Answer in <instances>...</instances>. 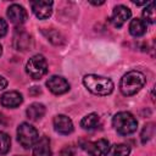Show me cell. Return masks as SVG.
I'll return each instance as SVG.
<instances>
[{"mask_svg":"<svg viewBox=\"0 0 156 156\" xmlns=\"http://www.w3.org/2000/svg\"><path fill=\"white\" fill-rule=\"evenodd\" d=\"M145 84V76L139 71H129L126 73L119 83L121 93L124 96H130L136 94Z\"/></svg>","mask_w":156,"mask_h":156,"instance_id":"1","label":"cell"},{"mask_svg":"<svg viewBox=\"0 0 156 156\" xmlns=\"http://www.w3.org/2000/svg\"><path fill=\"white\" fill-rule=\"evenodd\" d=\"M83 84L89 91L96 95H108L113 90V82L110 78L96 74H87L83 78Z\"/></svg>","mask_w":156,"mask_h":156,"instance_id":"2","label":"cell"},{"mask_svg":"<svg viewBox=\"0 0 156 156\" xmlns=\"http://www.w3.org/2000/svg\"><path fill=\"white\" fill-rule=\"evenodd\" d=\"M112 124H113V127L118 134L128 135V134H132L136 130L138 121L135 119V117L132 113L122 111V112H118L113 116Z\"/></svg>","mask_w":156,"mask_h":156,"instance_id":"3","label":"cell"},{"mask_svg":"<svg viewBox=\"0 0 156 156\" xmlns=\"http://www.w3.org/2000/svg\"><path fill=\"white\" fill-rule=\"evenodd\" d=\"M17 139L24 149H29L37 143V140L39 139V134L32 124L24 122L21 123L17 128Z\"/></svg>","mask_w":156,"mask_h":156,"instance_id":"4","label":"cell"},{"mask_svg":"<svg viewBox=\"0 0 156 156\" xmlns=\"http://www.w3.org/2000/svg\"><path fill=\"white\" fill-rule=\"evenodd\" d=\"M26 72L33 79H40L48 72V62L43 55H34L26 65Z\"/></svg>","mask_w":156,"mask_h":156,"instance_id":"5","label":"cell"},{"mask_svg":"<svg viewBox=\"0 0 156 156\" xmlns=\"http://www.w3.org/2000/svg\"><path fill=\"white\" fill-rule=\"evenodd\" d=\"M80 147L90 156H102L108 149V141L106 139H99L96 141H80Z\"/></svg>","mask_w":156,"mask_h":156,"instance_id":"6","label":"cell"},{"mask_svg":"<svg viewBox=\"0 0 156 156\" xmlns=\"http://www.w3.org/2000/svg\"><path fill=\"white\" fill-rule=\"evenodd\" d=\"M130 16H132V12H130V10H129L127 6L118 5V6H116V7L113 9L110 20H111V23H112L115 27L119 28V27H122V26L130 18Z\"/></svg>","mask_w":156,"mask_h":156,"instance_id":"7","label":"cell"},{"mask_svg":"<svg viewBox=\"0 0 156 156\" xmlns=\"http://www.w3.org/2000/svg\"><path fill=\"white\" fill-rule=\"evenodd\" d=\"M46 87L55 95H61V94H65V93H67L69 90L68 82L63 77H60V76L50 77L48 79V82H46Z\"/></svg>","mask_w":156,"mask_h":156,"instance_id":"8","label":"cell"},{"mask_svg":"<svg viewBox=\"0 0 156 156\" xmlns=\"http://www.w3.org/2000/svg\"><path fill=\"white\" fill-rule=\"evenodd\" d=\"M52 5H54L52 1H45V0L33 1L32 11L39 20H46L52 13Z\"/></svg>","mask_w":156,"mask_h":156,"instance_id":"9","label":"cell"},{"mask_svg":"<svg viewBox=\"0 0 156 156\" xmlns=\"http://www.w3.org/2000/svg\"><path fill=\"white\" fill-rule=\"evenodd\" d=\"M52 123H54L55 130L58 134L67 135V134H69V133L73 132V123H72L71 118L67 117V116H65V115H57V116H55Z\"/></svg>","mask_w":156,"mask_h":156,"instance_id":"10","label":"cell"},{"mask_svg":"<svg viewBox=\"0 0 156 156\" xmlns=\"http://www.w3.org/2000/svg\"><path fill=\"white\" fill-rule=\"evenodd\" d=\"M7 17L15 24H23L27 20V11L18 4H12L7 9Z\"/></svg>","mask_w":156,"mask_h":156,"instance_id":"11","label":"cell"},{"mask_svg":"<svg viewBox=\"0 0 156 156\" xmlns=\"http://www.w3.org/2000/svg\"><path fill=\"white\" fill-rule=\"evenodd\" d=\"M23 101V98L22 95L18 93V91H6L1 95V99H0V102L4 107H9V108H15V107H18Z\"/></svg>","mask_w":156,"mask_h":156,"instance_id":"12","label":"cell"},{"mask_svg":"<svg viewBox=\"0 0 156 156\" xmlns=\"http://www.w3.org/2000/svg\"><path fill=\"white\" fill-rule=\"evenodd\" d=\"M13 46L17 50H28L32 46L30 35L24 30H16V34L13 37Z\"/></svg>","mask_w":156,"mask_h":156,"instance_id":"13","label":"cell"},{"mask_svg":"<svg viewBox=\"0 0 156 156\" xmlns=\"http://www.w3.org/2000/svg\"><path fill=\"white\" fill-rule=\"evenodd\" d=\"M33 156H51L50 140L46 136H41L33 145Z\"/></svg>","mask_w":156,"mask_h":156,"instance_id":"14","label":"cell"},{"mask_svg":"<svg viewBox=\"0 0 156 156\" xmlns=\"http://www.w3.org/2000/svg\"><path fill=\"white\" fill-rule=\"evenodd\" d=\"M26 113H27L28 118L32 121L40 119L45 115V106L43 104H39V102H33L32 105H29L27 107Z\"/></svg>","mask_w":156,"mask_h":156,"instance_id":"15","label":"cell"},{"mask_svg":"<svg viewBox=\"0 0 156 156\" xmlns=\"http://www.w3.org/2000/svg\"><path fill=\"white\" fill-rule=\"evenodd\" d=\"M146 32V23L140 18H134L129 23V33L133 37H141Z\"/></svg>","mask_w":156,"mask_h":156,"instance_id":"16","label":"cell"},{"mask_svg":"<svg viewBox=\"0 0 156 156\" xmlns=\"http://www.w3.org/2000/svg\"><path fill=\"white\" fill-rule=\"evenodd\" d=\"M130 152V147L126 144H115L108 146L105 156H128Z\"/></svg>","mask_w":156,"mask_h":156,"instance_id":"17","label":"cell"},{"mask_svg":"<svg viewBox=\"0 0 156 156\" xmlns=\"http://www.w3.org/2000/svg\"><path fill=\"white\" fill-rule=\"evenodd\" d=\"M99 122H100L99 116L93 112V113H89V115H87V116H84V117L82 118V121H80V127H82L83 129H94L95 127H98Z\"/></svg>","mask_w":156,"mask_h":156,"instance_id":"18","label":"cell"},{"mask_svg":"<svg viewBox=\"0 0 156 156\" xmlns=\"http://www.w3.org/2000/svg\"><path fill=\"white\" fill-rule=\"evenodd\" d=\"M143 17H144V22H149V23H154L155 18H156V13H155V2L150 1L146 4V7L143 11Z\"/></svg>","mask_w":156,"mask_h":156,"instance_id":"19","label":"cell"},{"mask_svg":"<svg viewBox=\"0 0 156 156\" xmlns=\"http://www.w3.org/2000/svg\"><path fill=\"white\" fill-rule=\"evenodd\" d=\"M154 133H155V124H154V123H149V124H146V126L143 128L141 134H140L141 143L145 144L146 141H149V140L154 136Z\"/></svg>","mask_w":156,"mask_h":156,"instance_id":"20","label":"cell"},{"mask_svg":"<svg viewBox=\"0 0 156 156\" xmlns=\"http://www.w3.org/2000/svg\"><path fill=\"white\" fill-rule=\"evenodd\" d=\"M11 146V139L5 132H0V155H5Z\"/></svg>","mask_w":156,"mask_h":156,"instance_id":"21","label":"cell"},{"mask_svg":"<svg viewBox=\"0 0 156 156\" xmlns=\"http://www.w3.org/2000/svg\"><path fill=\"white\" fill-rule=\"evenodd\" d=\"M48 38H49V40L51 41V43H54V44H61V41H62V37L60 35V33H57V32H55V30H49L48 32Z\"/></svg>","mask_w":156,"mask_h":156,"instance_id":"22","label":"cell"},{"mask_svg":"<svg viewBox=\"0 0 156 156\" xmlns=\"http://www.w3.org/2000/svg\"><path fill=\"white\" fill-rule=\"evenodd\" d=\"M74 152H76V150H74V147L73 146H71V145H68V146H65L62 150H61V156H74Z\"/></svg>","mask_w":156,"mask_h":156,"instance_id":"23","label":"cell"},{"mask_svg":"<svg viewBox=\"0 0 156 156\" xmlns=\"http://www.w3.org/2000/svg\"><path fill=\"white\" fill-rule=\"evenodd\" d=\"M6 33H7V23L5 20L0 18V38L6 35Z\"/></svg>","mask_w":156,"mask_h":156,"instance_id":"24","label":"cell"},{"mask_svg":"<svg viewBox=\"0 0 156 156\" xmlns=\"http://www.w3.org/2000/svg\"><path fill=\"white\" fill-rule=\"evenodd\" d=\"M6 87H7V80H6V78L2 77V76H0V90L5 89Z\"/></svg>","mask_w":156,"mask_h":156,"instance_id":"25","label":"cell"},{"mask_svg":"<svg viewBox=\"0 0 156 156\" xmlns=\"http://www.w3.org/2000/svg\"><path fill=\"white\" fill-rule=\"evenodd\" d=\"M4 124H5V117L4 115L0 113V126H4Z\"/></svg>","mask_w":156,"mask_h":156,"instance_id":"26","label":"cell"},{"mask_svg":"<svg viewBox=\"0 0 156 156\" xmlns=\"http://www.w3.org/2000/svg\"><path fill=\"white\" fill-rule=\"evenodd\" d=\"M1 54H2V46L0 45V56H1Z\"/></svg>","mask_w":156,"mask_h":156,"instance_id":"27","label":"cell"}]
</instances>
